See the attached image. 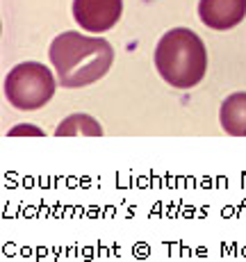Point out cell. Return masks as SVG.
<instances>
[{
  "instance_id": "7a4b0ae2",
  "label": "cell",
  "mask_w": 246,
  "mask_h": 262,
  "mask_svg": "<svg viewBox=\"0 0 246 262\" xmlns=\"http://www.w3.org/2000/svg\"><path fill=\"white\" fill-rule=\"evenodd\" d=\"M158 73L175 89H192L203 80L208 69V53L196 32L173 28L158 41L155 48Z\"/></svg>"
},
{
  "instance_id": "52a82bcc",
  "label": "cell",
  "mask_w": 246,
  "mask_h": 262,
  "mask_svg": "<svg viewBox=\"0 0 246 262\" xmlns=\"http://www.w3.org/2000/svg\"><path fill=\"white\" fill-rule=\"evenodd\" d=\"M57 137H71V135H87V137H100L103 128L98 125L96 119L87 117V114H73V117L64 119L59 128L55 130Z\"/></svg>"
},
{
  "instance_id": "3957f363",
  "label": "cell",
  "mask_w": 246,
  "mask_h": 262,
  "mask_svg": "<svg viewBox=\"0 0 246 262\" xmlns=\"http://www.w3.org/2000/svg\"><path fill=\"white\" fill-rule=\"evenodd\" d=\"M5 96L16 110L32 112L55 96V78L48 67L39 62H23L5 78Z\"/></svg>"
},
{
  "instance_id": "277c9868",
  "label": "cell",
  "mask_w": 246,
  "mask_h": 262,
  "mask_svg": "<svg viewBox=\"0 0 246 262\" xmlns=\"http://www.w3.org/2000/svg\"><path fill=\"white\" fill-rule=\"evenodd\" d=\"M123 0H73V18L87 32L100 34L119 23Z\"/></svg>"
},
{
  "instance_id": "5b68a950",
  "label": "cell",
  "mask_w": 246,
  "mask_h": 262,
  "mask_svg": "<svg viewBox=\"0 0 246 262\" xmlns=\"http://www.w3.org/2000/svg\"><path fill=\"white\" fill-rule=\"evenodd\" d=\"M198 16L212 30H230L246 16V0H200Z\"/></svg>"
},
{
  "instance_id": "8992f818",
  "label": "cell",
  "mask_w": 246,
  "mask_h": 262,
  "mask_svg": "<svg viewBox=\"0 0 246 262\" xmlns=\"http://www.w3.org/2000/svg\"><path fill=\"white\" fill-rule=\"evenodd\" d=\"M219 121L233 137H246V92L230 94L221 103Z\"/></svg>"
},
{
  "instance_id": "6da1fadb",
  "label": "cell",
  "mask_w": 246,
  "mask_h": 262,
  "mask_svg": "<svg viewBox=\"0 0 246 262\" xmlns=\"http://www.w3.org/2000/svg\"><path fill=\"white\" fill-rule=\"evenodd\" d=\"M50 62L57 71L59 84L80 89L100 80L114 62V50L105 39L62 32L50 43Z\"/></svg>"
}]
</instances>
